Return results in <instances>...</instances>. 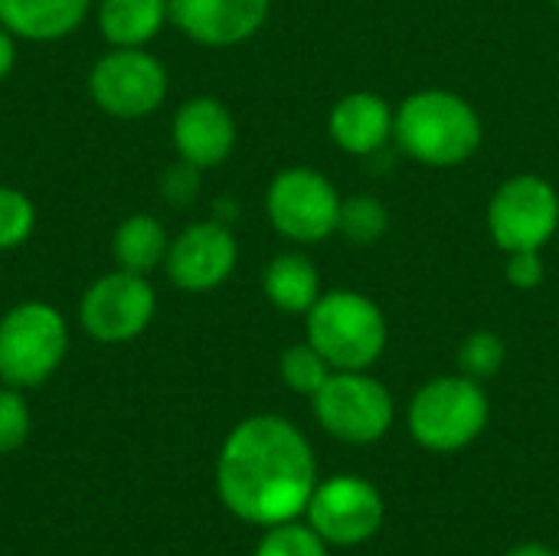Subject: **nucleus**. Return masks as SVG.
<instances>
[{
  "mask_svg": "<svg viewBox=\"0 0 559 556\" xmlns=\"http://www.w3.org/2000/svg\"><path fill=\"white\" fill-rule=\"evenodd\" d=\"M318 488V462L305 433L285 416H249L223 442L216 495L252 528L298 521Z\"/></svg>",
  "mask_w": 559,
  "mask_h": 556,
  "instance_id": "f257e3e1",
  "label": "nucleus"
},
{
  "mask_svg": "<svg viewBox=\"0 0 559 556\" xmlns=\"http://www.w3.org/2000/svg\"><path fill=\"white\" fill-rule=\"evenodd\" d=\"M481 115L449 88H423L396 108L393 141L426 167H459L481 147Z\"/></svg>",
  "mask_w": 559,
  "mask_h": 556,
  "instance_id": "f03ea898",
  "label": "nucleus"
},
{
  "mask_svg": "<svg viewBox=\"0 0 559 556\" xmlns=\"http://www.w3.org/2000/svg\"><path fill=\"white\" fill-rule=\"evenodd\" d=\"M305 328L308 344H314L334 370H370L390 338L380 305L350 288L324 292L305 315Z\"/></svg>",
  "mask_w": 559,
  "mask_h": 556,
  "instance_id": "7ed1b4c3",
  "label": "nucleus"
},
{
  "mask_svg": "<svg viewBox=\"0 0 559 556\" xmlns=\"http://www.w3.org/2000/svg\"><path fill=\"white\" fill-rule=\"evenodd\" d=\"M491 403L478 380L465 374H449L423 383L409 400V436L439 456L468 449L488 426Z\"/></svg>",
  "mask_w": 559,
  "mask_h": 556,
  "instance_id": "20e7f679",
  "label": "nucleus"
},
{
  "mask_svg": "<svg viewBox=\"0 0 559 556\" xmlns=\"http://www.w3.org/2000/svg\"><path fill=\"white\" fill-rule=\"evenodd\" d=\"M69 324L46 301H20L0 318V380L3 387H43L66 360Z\"/></svg>",
  "mask_w": 559,
  "mask_h": 556,
  "instance_id": "39448f33",
  "label": "nucleus"
},
{
  "mask_svg": "<svg viewBox=\"0 0 559 556\" xmlns=\"http://www.w3.org/2000/svg\"><path fill=\"white\" fill-rule=\"evenodd\" d=\"M318 426L347 446L380 442L393 419V393L367 370H334L324 387L311 397Z\"/></svg>",
  "mask_w": 559,
  "mask_h": 556,
  "instance_id": "423d86ee",
  "label": "nucleus"
},
{
  "mask_svg": "<svg viewBox=\"0 0 559 556\" xmlns=\"http://www.w3.org/2000/svg\"><path fill=\"white\" fill-rule=\"evenodd\" d=\"M265 213L278 236L298 246H314L337 233L341 193L321 170L288 167L269 184Z\"/></svg>",
  "mask_w": 559,
  "mask_h": 556,
  "instance_id": "0eeeda50",
  "label": "nucleus"
},
{
  "mask_svg": "<svg viewBox=\"0 0 559 556\" xmlns=\"http://www.w3.org/2000/svg\"><path fill=\"white\" fill-rule=\"evenodd\" d=\"M170 79L157 56L147 49L111 46L88 72L92 102L121 121H138L154 115L167 98Z\"/></svg>",
  "mask_w": 559,
  "mask_h": 556,
  "instance_id": "6e6552de",
  "label": "nucleus"
},
{
  "mask_svg": "<svg viewBox=\"0 0 559 556\" xmlns=\"http://www.w3.org/2000/svg\"><path fill=\"white\" fill-rule=\"evenodd\" d=\"M559 193L540 174L508 177L488 203V233L501 252L540 249L557 236Z\"/></svg>",
  "mask_w": 559,
  "mask_h": 556,
  "instance_id": "1a4fd4ad",
  "label": "nucleus"
},
{
  "mask_svg": "<svg viewBox=\"0 0 559 556\" xmlns=\"http://www.w3.org/2000/svg\"><path fill=\"white\" fill-rule=\"evenodd\" d=\"M305 514L328 547H364L380 534L386 501L380 488L360 475H331L318 482Z\"/></svg>",
  "mask_w": 559,
  "mask_h": 556,
  "instance_id": "9d476101",
  "label": "nucleus"
},
{
  "mask_svg": "<svg viewBox=\"0 0 559 556\" xmlns=\"http://www.w3.org/2000/svg\"><path fill=\"white\" fill-rule=\"evenodd\" d=\"M157 295L147 275L115 269L95 279L79 301V324L98 344H128L147 331Z\"/></svg>",
  "mask_w": 559,
  "mask_h": 556,
  "instance_id": "9b49d317",
  "label": "nucleus"
},
{
  "mask_svg": "<svg viewBox=\"0 0 559 556\" xmlns=\"http://www.w3.org/2000/svg\"><path fill=\"white\" fill-rule=\"evenodd\" d=\"M236 259H239V246L229 226L219 220H200L170 239L164 269L180 292L203 295L219 288L233 275Z\"/></svg>",
  "mask_w": 559,
  "mask_h": 556,
  "instance_id": "f8f14e48",
  "label": "nucleus"
},
{
  "mask_svg": "<svg viewBox=\"0 0 559 556\" xmlns=\"http://www.w3.org/2000/svg\"><path fill=\"white\" fill-rule=\"evenodd\" d=\"M272 0H170V23L200 46H239L269 20Z\"/></svg>",
  "mask_w": 559,
  "mask_h": 556,
  "instance_id": "ddd939ff",
  "label": "nucleus"
},
{
  "mask_svg": "<svg viewBox=\"0 0 559 556\" xmlns=\"http://www.w3.org/2000/svg\"><path fill=\"white\" fill-rule=\"evenodd\" d=\"M170 141H174V151L180 154V161H187L200 170H210V167H219L233 154L236 121L219 98L197 95L177 108V115L170 121Z\"/></svg>",
  "mask_w": 559,
  "mask_h": 556,
  "instance_id": "4468645a",
  "label": "nucleus"
},
{
  "mask_svg": "<svg viewBox=\"0 0 559 556\" xmlns=\"http://www.w3.org/2000/svg\"><path fill=\"white\" fill-rule=\"evenodd\" d=\"M393 125L396 108H390V102L373 92H350L328 115V131L334 144L357 157L383 151L393 141Z\"/></svg>",
  "mask_w": 559,
  "mask_h": 556,
  "instance_id": "2eb2a0df",
  "label": "nucleus"
},
{
  "mask_svg": "<svg viewBox=\"0 0 559 556\" xmlns=\"http://www.w3.org/2000/svg\"><path fill=\"white\" fill-rule=\"evenodd\" d=\"M92 0H0V26L26 43H56L82 26Z\"/></svg>",
  "mask_w": 559,
  "mask_h": 556,
  "instance_id": "dca6fc26",
  "label": "nucleus"
},
{
  "mask_svg": "<svg viewBox=\"0 0 559 556\" xmlns=\"http://www.w3.org/2000/svg\"><path fill=\"white\" fill-rule=\"evenodd\" d=\"M170 23V0H102L98 33L108 46L144 49Z\"/></svg>",
  "mask_w": 559,
  "mask_h": 556,
  "instance_id": "f3484780",
  "label": "nucleus"
},
{
  "mask_svg": "<svg viewBox=\"0 0 559 556\" xmlns=\"http://www.w3.org/2000/svg\"><path fill=\"white\" fill-rule=\"evenodd\" d=\"M265 298L285 315H308L321 292V275L305 252H282L262 272Z\"/></svg>",
  "mask_w": 559,
  "mask_h": 556,
  "instance_id": "a211bd4d",
  "label": "nucleus"
},
{
  "mask_svg": "<svg viewBox=\"0 0 559 556\" xmlns=\"http://www.w3.org/2000/svg\"><path fill=\"white\" fill-rule=\"evenodd\" d=\"M167 249H170V236L164 223L147 213H134L121 220L111 236L115 265L124 272H138V275H151L157 265H164Z\"/></svg>",
  "mask_w": 559,
  "mask_h": 556,
  "instance_id": "6ab92c4d",
  "label": "nucleus"
},
{
  "mask_svg": "<svg viewBox=\"0 0 559 556\" xmlns=\"http://www.w3.org/2000/svg\"><path fill=\"white\" fill-rule=\"evenodd\" d=\"M390 229V213L383 200L377 197H347L341 200V216H337V233L354 242V246H377Z\"/></svg>",
  "mask_w": 559,
  "mask_h": 556,
  "instance_id": "aec40b11",
  "label": "nucleus"
},
{
  "mask_svg": "<svg viewBox=\"0 0 559 556\" xmlns=\"http://www.w3.org/2000/svg\"><path fill=\"white\" fill-rule=\"evenodd\" d=\"M278 374H282V380H285L288 390H295L301 397H314L324 387V380L334 374V367L321 357V351L314 344L305 341V344H292L282 354Z\"/></svg>",
  "mask_w": 559,
  "mask_h": 556,
  "instance_id": "412c9836",
  "label": "nucleus"
},
{
  "mask_svg": "<svg viewBox=\"0 0 559 556\" xmlns=\"http://www.w3.org/2000/svg\"><path fill=\"white\" fill-rule=\"evenodd\" d=\"M508 360V344L495 331H472L459 347V367L472 380H491Z\"/></svg>",
  "mask_w": 559,
  "mask_h": 556,
  "instance_id": "4be33fe9",
  "label": "nucleus"
},
{
  "mask_svg": "<svg viewBox=\"0 0 559 556\" xmlns=\"http://www.w3.org/2000/svg\"><path fill=\"white\" fill-rule=\"evenodd\" d=\"M252 556H328V544L318 537L311 524L285 521L275 528H265V537L259 541Z\"/></svg>",
  "mask_w": 559,
  "mask_h": 556,
  "instance_id": "5701e85b",
  "label": "nucleus"
},
{
  "mask_svg": "<svg viewBox=\"0 0 559 556\" xmlns=\"http://www.w3.org/2000/svg\"><path fill=\"white\" fill-rule=\"evenodd\" d=\"M36 229V206L16 187H0V252L20 249Z\"/></svg>",
  "mask_w": 559,
  "mask_h": 556,
  "instance_id": "b1692460",
  "label": "nucleus"
},
{
  "mask_svg": "<svg viewBox=\"0 0 559 556\" xmlns=\"http://www.w3.org/2000/svg\"><path fill=\"white\" fill-rule=\"evenodd\" d=\"M29 406L23 400V390L3 387L0 390V456L16 452L29 439Z\"/></svg>",
  "mask_w": 559,
  "mask_h": 556,
  "instance_id": "393cba45",
  "label": "nucleus"
},
{
  "mask_svg": "<svg viewBox=\"0 0 559 556\" xmlns=\"http://www.w3.org/2000/svg\"><path fill=\"white\" fill-rule=\"evenodd\" d=\"M504 275H508V282H511L518 292H534V288H540V285H544V275H547V265H544L540 249L508 252Z\"/></svg>",
  "mask_w": 559,
  "mask_h": 556,
  "instance_id": "a878e982",
  "label": "nucleus"
},
{
  "mask_svg": "<svg viewBox=\"0 0 559 556\" xmlns=\"http://www.w3.org/2000/svg\"><path fill=\"white\" fill-rule=\"evenodd\" d=\"M197 184H200V167L180 161V164L170 167L167 177H164V197H167L170 203H190V200L197 197Z\"/></svg>",
  "mask_w": 559,
  "mask_h": 556,
  "instance_id": "bb28decb",
  "label": "nucleus"
},
{
  "mask_svg": "<svg viewBox=\"0 0 559 556\" xmlns=\"http://www.w3.org/2000/svg\"><path fill=\"white\" fill-rule=\"evenodd\" d=\"M13 66H16V36L7 26H0V82L13 72Z\"/></svg>",
  "mask_w": 559,
  "mask_h": 556,
  "instance_id": "cd10ccee",
  "label": "nucleus"
},
{
  "mask_svg": "<svg viewBox=\"0 0 559 556\" xmlns=\"http://www.w3.org/2000/svg\"><path fill=\"white\" fill-rule=\"evenodd\" d=\"M504 556H559L554 547H547V544H540V541H524V544H518V547H511Z\"/></svg>",
  "mask_w": 559,
  "mask_h": 556,
  "instance_id": "c85d7f7f",
  "label": "nucleus"
},
{
  "mask_svg": "<svg viewBox=\"0 0 559 556\" xmlns=\"http://www.w3.org/2000/svg\"><path fill=\"white\" fill-rule=\"evenodd\" d=\"M554 3H557V10H559V0H554Z\"/></svg>",
  "mask_w": 559,
  "mask_h": 556,
  "instance_id": "c756f323",
  "label": "nucleus"
}]
</instances>
